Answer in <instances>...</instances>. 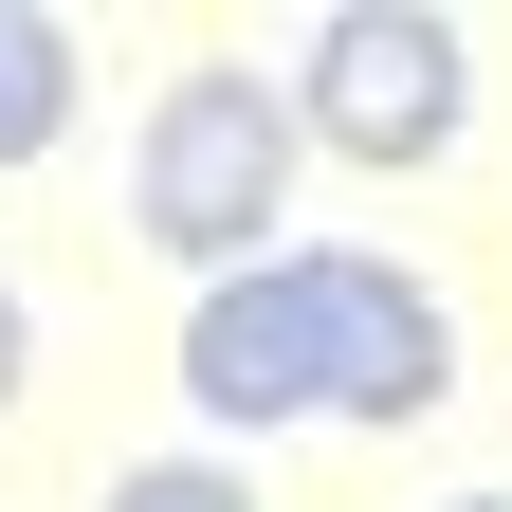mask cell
I'll list each match as a JSON object with an SVG mask.
<instances>
[{
  "label": "cell",
  "instance_id": "6",
  "mask_svg": "<svg viewBox=\"0 0 512 512\" xmlns=\"http://www.w3.org/2000/svg\"><path fill=\"white\" fill-rule=\"evenodd\" d=\"M92 512H256V476H220V458H147V476H110Z\"/></svg>",
  "mask_w": 512,
  "mask_h": 512
},
{
  "label": "cell",
  "instance_id": "1",
  "mask_svg": "<svg viewBox=\"0 0 512 512\" xmlns=\"http://www.w3.org/2000/svg\"><path fill=\"white\" fill-rule=\"evenodd\" d=\"M293 92L275 74H165V110H147V147H128V220H147L165 256H202V275H256L275 256V220H293Z\"/></svg>",
  "mask_w": 512,
  "mask_h": 512
},
{
  "label": "cell",
  "instance_id": "4",
  "mask_svg": "<svg viewBox=\"0 0 512 512\" xmlns=\"http://www.w3.org/2000/svg\"><path fill=\"white\" fill-rule=\"evenodd\" d=\"M439 384H458V311H439V275H403V256H348V366H330V421H439Z\"/></svg>",
  "mask_w": 512,
  "mask_h": 512
},
{
  "label": "cell",
  "instance_id": "7",
  "mask_svg": "<svg viewBox=\"0 0 512 512\" xmlns=\"http://www.w3.org/2000/svg\"><path fill=\"white\" fill-rule=\"evenodd\" d=\"M19 366H37V330H19V293H0V403H19Z\"/></svg>",
  "mask_w": 512,
  "mask_h": 512
},
{
  "label": "cell",
  "instance_id": "5",
  "mask_svg": "<svg viewBox=\"0 0 512 512\" xmlns=\"http://www.w3.org/2000/svg\"><path fill=\"white\" fill-rule=\"evenodd\" d=\"M55 128H74V37L37 0H0V165H37Z\"/></svg>",
  "mask_w": 512,
  "mask_h": 512
},
{
  "label": "cell",
  "instance_id": "8",
  "mask_svg": "<svg viewBox=\"0 0 512 512\" xmlns=\"http://www.w3.org/2000/svg\"><path fill=\"white\" fill-rule=\"evenodd\" d=\"M458 512H512V494H458Z\"/></svg>",
  "mask_w": 512,
  "mask_h": 512
},
{
  "label": "cell",
  "instance_id": "2",
  "mask_svg": "<svg viewBox=\"0 0 512 512\" xmlns=\"http://www.w3.org/2000/svg\"><path fill=\"white\" fill-rule=\"evenodd\" d=\"M458 110H476V55H458V19H421V0H330L311 19V74H293V128L330 165H439L458 147Z\"/></svg>",
  "mask_w": 512,
  "mask_h": 512
},
{
  "label": "cell",
  "instance_id": "3",
  "mask_svg": "<svg viewBox=\"0 0 512 512\" xmlns=\"http://www.w3.org/2000/svg\"><path fill=\"white\" fill-rule=\"evenodd\" d=\"M348 366V256H256V275H202V311H183V403L202 421H311Z\"/></svg>",
  "mask_w": 512,
  "mask_h": 512
}]
</instances>
